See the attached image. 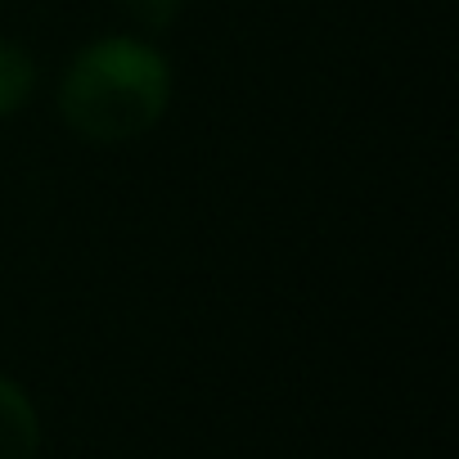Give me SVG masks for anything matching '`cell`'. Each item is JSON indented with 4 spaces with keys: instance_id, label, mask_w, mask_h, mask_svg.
<instances>
[{
    "instance_id": "2",
    "label": "cell",
    "mask_w": 459,
    "mask_h": 459,
    "mask_svg": "<svg viewBox=\"0 0 459 459\" xmlns=\"http://www.w3.org/2000/svg\"><path fill=\"white\" fill-rule=\"evenodd\" d=\"M41 410L32 401V392L0 374V459H41Z\"/></svg>"
},
{
    "instance_id": "4",
    "label": "cell",
    "mask_w": 459,
    "mask_h": 459,
    "mask_svg": "<svg viewBox=\"0 0 459 459\" xmlns=\"http://www.w3.org/2000/svg\"><path fill=\"white\" fill-rule=\"evenodd\" d=\"M117 10L140 37H162L180 23L185 0H117Z\"/></svg>"
},
{
    "instance_id": "1",
    "label": "cell",
    "mask_w": 459,
    "mask_h": 459,
    "mask_svg": "<svg viewBox=\"0 0 459 459\" xmlns=\"http://www.w3.org/2000/svg\"><path fill=\"white\" fill-rule=\"evenodd\" d=\"M176 100L171 55L140 32H104L73 50L59 73V122L95 149H122L162 126Z\"/></svg>"
},
{
    "instance_id": "3",
    "label": "cell",
    "mask_w": 459,
    "mask_h": 459,
    "mask_svg": "<svg viewBox=\"0 0 459 459\" xmlns=\"http://www.w3.org/2000/svg\"><path fill=\"white\" fill-rule=\"evenodd\" d=\"M37 82H41L37 55L14 37H0V122H10L28 108V100L37 95Z\"/></svg>"
}]
</instances>
